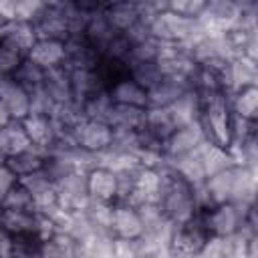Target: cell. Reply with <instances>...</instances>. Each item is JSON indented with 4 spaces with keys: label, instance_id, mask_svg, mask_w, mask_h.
<instances>
[{
    "label": "cell",
    "instance_id": "obj_17",
    "mask_svg": "<svg viewBox=\"0 0 258 258\" xmlns=\"http://www.w3.org/2000/svg\"><path fill=\"white\" fill-rule=\"evenodd\" d=\"M28 58L34 60L44 71L58 69L67 64V40L58 38H38L28 52Z\"/></svg>",
    "mask_w": 258,
    "mask_h": 258
},
{
    "label": "cell",
    "instance_id": "obj_5",
    "mask_svg": "<svg viewBox=\"0 0 258 258\" xmlns=\"http://www.w3.org/2000/svg\"><path fill=\"white\" fill-rule=\"evenodd\" d=\"M246 208L248 206H242L236 202H222V204H212V206L200 208V212H202V218L212 236L228 238L244 228Z\"/></svg>",
    "mask_w": 258,
    "mask_h": 258
},
{
    "label": "cell",
    "instance_id": "obj_49",
    "mask_svg": "<svg viewBox=\"0 0 258 258\" xmlns=\"http://www.w3.org/2000/svg\"><path fill=\"white\" fill-rule=\"evenodd\" d=\"M254 60H258V26L254 28V32H252V40H250V44H248V50H246Z\"/></svg>",
    "mask_w": 258,
    "mask_h": 258
},
{
    "label": "cell",
    "instance_id": "obj_11",
    "mask_svg": "<svg viewBox=\"0 0 258 258\" xmlns=\"http://www.w3.org/2000/svg\"><path fill=\"white\" fill-rule=\"evenodd\" d=\"M145 234V222L141 210L131 202H115L111 218V236L123 240H141Z\"/></svg>",
    "mask_w": 258,
    "mask_h": 258
},
{
    "label": "cell",
    "instance_id": "obj_50",
    "mask_svg": "<svg viewBox=\"0 0 258 258\" xmlns=\"http://www.w3.org/2000/svg\"><path fill=\"white\" fill-rule=\"evenodd\" d=\"M254 10H256V18H258V0H254Z\"/></svg>",
    "mask_w": 258,
    "mask_h": 258
},
{
    "label": "cell",
    "instance_id": "obj_20",
    "mask_svg": "<svg viewBox=\"0 0 258 258\" xmlns=\"http://www.w3.org/2000/svg\"><path fill=\"white\" fill-rule=\"evenodd\" d=\"M109 95L115 105H135V107H149V95L143 85H139L131 75L119 77L115 83L109 85Z\"/></svg>",
    "mask_w": 258,
    "mask_h": 258
},
{
    "label": "cell",
    "instance_id": "obj_18",
    "mask_svg": "<svg viewBox=\"0 0 258 258\" xmlns=\"http://www.w3.org/2000/svg\"><path fill=\"white\" fill-rule=\"evenodd\" d=\"M36 226H38V212L36 210H0V230H6L12 236H24V238L40 240Z\"/></svg>",
    "mask_w": 258,
    "mask_h": 258
},
{
    "label": "cell",
    "instance_id": "obj_38",
    "mask_svg": "<svg viewBox=\"0 0 258 258\" xmlns=\"http://www.w3.org/2000/svg\"><path fill=\"white\" fill-rule=\"evenodd\" d=\"M0 210H34V198L28 187L18 181L8 191L0 194Z\"/></svg>",
    "mask_w": 258,
    "mask_h": 258
},
{
    "label": "cell",
    "instance_id": "obj_31",
    "mask_svg": "<svg viewBox=\"0 0 258 258\" xmlns=\"http://www.w3.org/2000/svg\"><path fill=\"white\" fill-rule=\"evenodd\" d=\"M44 151L42 149H36V147H30L22 153H16V155H10V157H4L2 161L18 175V177H24V175H30L38 169L44 167Z\"/></svg>",
    "mask_w": 258,
    "mask_h": 258
},
{
    "label": "cell",
    "instance_id": "obj_48",
    "mask_svg": "<svg viewBox=\"0 0 258 258\" xmlns=\"http://www.w3.org/2000/svg\"><path fill=\"white\" fill-rule=\"evenodd\" d=\"M246 258H258V232H250V236H248Z\"/></svg>",
    "mask_w": 258,
    "mask_h": 258
},
{
    "label": "cell",
    "instance_id": "obj_2",
    "mask_svg": "<svg viewBox=\"0 0 258 258\" xmlns=\"http://www.w3.org/2000/svg\"><path fill=\"white\" fill-rule=\"evenodd\" d=\"M200 127L204 131L206 141L232 149L234 145V111L230 105V95H216L208 99H200Z\"/></svg>",
    "mask_w": 258,
    "mask_h": 258
},
{
    "label": "cell",
    "instance_id": "obj_47",
    "mask_svg": "<svg viewBox=\"0 0 258 258\" xmlns=\"http://www.w3.org/2000/svg\"><path fill=\"white\" fill-rule=\"evenodd\" d=\"M16 4H18V0H0V18H2V22L14 20Z\"/></svg>",
    "mask_w": 258,
    "mask_h": 258
},
{
    "label": "cell",
    "instance_id": "obj_3",
    "mask_svg": "<svg viewBox=\"0 0 258 258\" xmlns=\"http://www.w3.org/2000/svg\"><path fill=\"white\" fill-rule=\"evenodd\" d=\"M151 36L159 42H177V44H191L194 38L200 34V24L198 18L173 12V10H163L155 14V18L149 22Z\"/></svg>",
    "mask_w": 258,
    "mask_h": 258
},
{
    "label": "cell",
    "instance_id": "obj_6",
    "mask_svg": "<svg viewBox=\"0 0 258 258\" xmlns=\"http://www.w3.org/2000/svg\"><path fill=\"white\" fill-rule=\"evenodd\" d=\"M32 113V93L12 77L0 79V123L24 121Z\"/></svg>",
    "mask_w": 258,
    "mask_h": 258
},
{
    "label": "cell",
    "instance_id": "obj_25",
    "mask_svg": "<svg viewBox=\"0 0 258 258\" xmlns=\"http://www.w3.org/2000/svg\"><path fill=\"white\" fill-rule=\"evenodd\" d=\"M81 34H83V36L87 38V42H91V44L99 50V54H101V50L109 44V40L117 34V30L111 26V22L107 20L105 10H103V12H95V14H89V16H87V22H85V28H83Z\"/></svg>",
    "mask_w": 258,
    "mask_h": 258
},
{
    "label": "cell",
    "instance_id": "obj_19",
    "mask_svg": "<svg viewBox=\"0 0 258 258\" xmlns=\"http://www.w3.org/2000/svg\"><path fill=\"white\" fill-rule=\"evenodd\" d=\"M36 40H38V34L30 22H20V20L0 22V44L12 46L28 56Z\"/></svg>",
    "mask_w": 258,
    "mask_h": 258
},
{
    "label": "cell",
    "instance_id": "obj_40",
    "mask_svg": "<svg viewBox=\"0 0 258 258\" xmlns=\"http://www.w3.org/2000/svg\"><path fill=\"white\" fill-rule=\"evenodd\" d=\"M232 153L236 157V161L240 163H246V165H252L258 169V121L254 123L252 131L232 147Z\"/></svg>",
    "mask_w": 258,
    "mask_h": 258
},
{
    "label": "cell",
    "instance_id": "obj_26",
    "mask_svg": "<svg viewBox=\"0 0 258 258\" xmlns=\"http://www.w3.org/2000/svg\"><path fill=\"white\" fill-rule=\"evenodd\" d=\"M230 105H232L234 115L248 119V121H258V83L232 91Z\"/></svg>",
    "mask_w": 258,
    "mask_h": 258
},
{
    "label": "cell",
    "instance_id": "obj_41",
    "mask_svg": "<svg viewBox=\"0 0 258 258\" xmlns=\"http://www.w3.org/2000/svg\"><path fill=\"white\" fill-rule=\"evenodd\" d=\"M163 2L167 10H173V12L191 16V18H200L208 10V4H210V0H163Z\"/></svg>",
    "mask_w": 258,
    "mask_h": 258
},
{
    "label": "cell",
    "instance_id": "obj_46",
    "mask_svg": "<svg viewBox=\"0 0 258 258\" xmlns=\"http://www.w3.org/2000/svg\"><path fill=\"white\" fill-rule=\"evenodd\" d=\"M20 181V177L2 161L0 163V194H4V191H8L14 183H18Z\"/></svg>",
    "mask_w": 258,
    "mask_h": 258
},
{
    "label": "cell",
    "instance_id": "obj_8",
    "mask_svg": "<svg viewBox=\"0 0 258 258\" xmlns=\"http://www.w3.org/2000/svg\"><path fill=\"white\" fill-rule=\"evenodd\" d=\"M157 62H159L163 77L181 79V81H187L191 85V77H194V71L198 64H196L187 44L161 42L159 52H157Z\"/></svg>",
    "mask_w": 258,
    "mask_h": 258
},
{
    "label": "cell",
    "instance_id": "obj_1",
    "mask_svg": "<svg viewBox=\"0 0 258 258\" xmlns=\"http://www.w3.org/2000/svg\"><path fill=\"white\" fill-rule=\"evenodd\" d=\"M159 169L163 175V187H161V196H159L161 212L173 226H179V224L191 220L200 212L198 185H194L185 177H181L167 161Z\"/></svg>",
    "mask_w": 258,
    "mask_h": 258
},
{
    "label": "cell",
    "instance_id": "obj_27",
    "mask_svg": "<svg viewBox=\"0 0 258 258\" xmlns=\"http://www.w3.org/2000/svg\"><path fill=\"white\" fill-rule=\"evenodd\" d=\"M175 127L177 125H175L169 109H163V107H147L145 123H143V127L139 131H145L151 137H155L159 141H165Z\"/></svg>",
    "mask_w": 258,
    "mask_h": 258
},
{
    "label": "cell",
    "instance_id": "obj_7",
    "mask_svg": "<svg viewBox=\"0 0 258 258\" xmlns=\"http://www.w3.org/2000/svg\"><path fill=\"white\" fill-rule=\"evenodd\" d=\"M113 137H115V129L113 125H109L107 121H99V119H89L85 117L77 129L73 131L71 139L73 143L83 149L89 155L99 157L101 153L109 151L113 145Z\"/></svg>",
    "mask_w": 258,
    "mask_h": 258
},
{
    "label": "cell",
    "instance_id": "obj_32",
    "mask_svg": "<svg viewBox=\"0 0 258 258\" xmlns=\"http://www.w3.org/2000/svg\"><path fill=\"white\" fill-rule=\"evenodd\" d=\"M147 107H135V105H115L109 123L113 129H131L139 131L145 123Z\"/></svg>",
    "mask_w": 258,
    "mask_h": 258
},
{
    "label": "cell",
    "instance_id": "obj_33",
    "mask_svg": "<svg viewBox=\"0 0 258 258\" xmlns=\"http://www.w3.org/2000/svg\"><path fill=\"white\" fill-rule=\"evenodd\" d=\"M200 157H202V163L206 167V173L212 175L232 163H236V157L232 153V149H226V147H220V145H214L210 141H204L202 147H200Z\"/></svg>",
    "mask_w": 258,
    "mask_h": 258
},
{
    "label": "cell",
    "instance_id": "obj_24",
    "mask_svg": "<svg viewBox=\"0 0 258 258\" xmlns=\"http://www.w3.org/2000/svg\"><path fill=\"white\" fill-rule=\"evenodd\" d=\"M187 89H191V85L187 81L173 79V77H163L157 85H153L147 91V95H149V107L169 109Z\"/></svg>",
    "mask_w": 258,
    "mask_h": 258
},
{
    "label": "cell",
    "instance_id": "obj_39",
    "mask_svg": "<svg viewBox=\"0 0 258 258\" xmlns=\"http://www.w3.org/2000/svg\"><path fill=\"white\" fill-rule=\"evenodd\" d=\"M44 75H46V71L26 56V58L22 60V64L14 71L12 79L18 81L22 87H26V89L32 93V91H36V89L42 87V83H44Z\"/></svg>",
    "mask_w": 258,
    "mask_h": 258
},
{
    "label": "cell",
    "instance_id": "obj_35",
    "mask_svg": "<svg viewBox=\"0 0 258 258\" xmlns=\"http://www.w3.org/2000/svg\"><path fill=\"white\" fill-rule=\"evenodd\" d=\"M113 99L109 95L107 89L103 91H97L93 95H89L83 103H81V109H83V115L89 117V119H99V121H107L111 119V113H113ZM111 125V123H109Z\"/></svg>",
    "mask_w": 258,
    "mask_h": 258
},
{
    "label": "cell",
    "instance_id": "obj_43",
    "mask_svg": "<svg viewBox=\"0 0 258 258\" xmlns=\"http://www.w3.org/2000/svg\"><path fill=\"white\" fill-rule=\"evenodd\" d=\"M46 4H48V0H18L14 20L30 22V24H32V22L38 18V14L44 10Z\"/></svg>",
    "mask_w": 258,
    "mask_h": 258
},
{
    "label": "cell",
    "instance_id": "obj_36",
    "mask_svg": "<svg viewBox=\"0 0 258 258\" xmlns=\"http://www.w3.org/2000/svg\"><path fill=\"white\" fill-rule=\"evenodd\" d=\"M252 32H254V28L236 22V24L224 28L220 32V38H222L224 46L228 48L230 56H234V54H242V52L248 50V44L252 40Z\"/></svg>",
    "mask_w": 258,
    "mask_h": 258
},
{
    "label": "cell",
    "instance_id": "obj_16",
    "mask_svg": "<svg viewBox=\"0 0 258 258\" xmlns=\"http://www.w3.org/2000/svg\"><path fill=\"white\" fill-rule=\"evenodd\" d=\"M22 125H24V129H26V133H28L32 145H34L36 149H42L44 153H46L48 149H52L54 143L60 139L58 133H56V127H54V123H52V119H50L48 113H30V115L22 121Z\"/></svg>",
    "mask_w": 258,
    "mask_h": 258
},
{
    "label": "cell",
    "instance_id": "obj_28",
    "mask_svg": "<svg viewBox=\"0 0 258 258\" xmlns=\"http://www.w3.org/2000/svg\"><path fill=\"white\" fill-rule=\"evenodd\" d=\"M105 16L111 22V26L117 32H127L131 30L137 22H141V12L139 6L135 2H119V4H111L105 8Z\"/></svg>",
    "mask_w": 258,
    "mask_h": 258
},
{
    "label": "cell",
    "instance_id": "obj_14",
    "mask_svg": "<svg viewBox=\"0 0 258 258\" xmlns=\"http://www.w3.org/2000/svg\"><path fill=\"white\" fill-rule=\"evenodd\" d=\"M161 187H163L161 169H157V167H143V165H141L139 171H137L135 185H133V194H131L129 202L135 204V206L155 204V202H159Z\"/></svg>",
    "mask_w": 258,
    "mask_h": 258
},
{
    "label": "cell",
    "instance_id": "obj_12",
    "mask_svg": "<svg viewBox=\"0 0 258 258\" xmlns=\"http://www.w3.org/2000/svg\"><path fill=\"white\" fill-rule=\"evenodd\" d=\"M87 189L93 202L115 204L119 200V179L111 165L95 163L87 169Z\"/></svg>",
    "mask_w": 258,
    "mask_h": 258
},
{
    "label": "cell",
    "instance_id": "obj_45",
    "mask_svg": "<svg viewBox=\"0 0 258 258\" xmlns=\"http://www.w3.org/2000/svg\"><path fill=\"white\" fill-rule=\"evenodd\" d=\"M73 6L85 14H95V12H103L109 6V0H73Z\"/></svg>",
    "mask_w": 258,
    "mask_h": 258
},
{
    "label": "cell",
    "instance_id": "obj_10",
    "mask_svg": "<svg viewBox=\"0 0 258 258\" xmlns=\"http://www.w3.org/2000/svg\"><path fill=\"white\" fill-rule=\"evenodd\" d=\"M56 196H58V206L64 212H83L89 202V189H87V171L85 169H75L73 173L64 175L56 183Z\"/></svg>",
    "mask_w": 258,
    "mask_h": 258
},
{
    "label": "cell",
    "instance_id": "obj_34",
    "mask_svg": "<svg viewBox=\"0 0 258 258\" xmlns=\"http://www.w3.org/2000/svg\"><path fill=\"white\" fill-rule=\"evenodd\" d=\"M181 177H185L189 183H194V185H202L204 181H206V177H208V173H206V167H204V163H202V157H200V149L198 151H194V153H189V155H183V157H177V159H173V161H167Z\"/></svg>",
    "mask_w": 258,
    "mask_h": 258
},
{
    "label": "cell",
    "instance_id": "obj_15",
    "mask_svg": "<svg viewBox=\"0 0 258 258\" xmlns=\"http://www.w3.org/2000/svg\"><path fill=\"white\" fill-rule=\"evenodd\" d=\"M224 77H226L228 93H232L240 87L258 83V60H254L248 52L234 54L226 64Z\"/></svg>",
    "mask_w": 258,
    "mask_h": 258
},
{
    "label": "cell",
    "instance_id": "obj_30",
    "mask_svg": "<svg viewBox=\"0 0 258 258\" xmlns=\"http://www.w3.org/2000/svg\"><path fill=\"white\" fill-rule=\"evenodd\" d=\"M200 109H202V103H200V97L196 95L194 89H187L171 107V117L175 121V125H194L198 123L200 119Z\"/></svg>",
    "mask_w": 258,
    "mask_h": 258
},
{
    "label": "cell",
    "instance_id": "obj_21",
    "mask_svg": "<svg viewBox=\"0 0 258 258\" xmlns=\"http://www.w3.org/2000/svg\"><path fill=\"white\" fill-rule=\"evenodd\" d=\"M99 58V50L91 42H87L83 34H73L67 38V69H95Z\"/></svg>",
    "mask_w": 258,
    "mask_h": 258
},
{
    "label": "cell",
    "instance_id": "obj_37",
    "mask_svg": "<svg viewBox=\"0 0 258 258\" xmlns=\"http://www.w3.org/2000/svg\"><path fill=\"white\" fill-rule=\"evenodd\" d=\"M129 75L147 91L163 79V73L157 60H129Z\"/></svg>",
    "mask_w": 258,
    "mask_h": 258
},
{
    "label": "cell",
    "instance_id": "obj_23",
    "mask_svg": "<svg viewBox=\"0 0 258 258\" xmlns=\"http://www.w3.org/2000/svg\"><path fill=\"white\" fill-rule=\"evenodd\" d=\"M30 147H34V145H32L22 121L0 123V159L22 153Z\"/></svg>",
    "mask_w": 258,
    "mask_h": 258
},
{
    "label": "cell",
    "instance_id": "obj_29",
    "mask_svg": "<svg viewBox=\"0 0 258 258\" xmlns=\"http://www.w3.org/2000/svg\"><path fill=\"white\" fill-rule=\"evenodd\" d=\"M81 244L64 230H58L50 240L42 242V258H79Z\"/></svg>",
    "mask_w": 258,
    "mask_h": 258
},
{
    "label": "cell",
    "instance_id": "obj_4",
    "mask_svg": "<svg viewBox=\"0 0 258 258\" xmlns=\"http://www.w3.org/2000/svg\"><path fill=\"white\" fill-rule=\"evenodd\" d=\"M210 238L212 234L202 218V212H198L191 220L173 228L169 240V256H202Z\"/></svg>",
    "mask_w": 258,
    "mask_h": 258
},
{
    "label": "cell",
    "instance_id": "obj_44",
    "mask_svg": "<svg viewBox=\"0 0 258 258\" xmlns=\"http://www.w3.org/2000/svg\"><path fill=\"white\" fill-rule=\"evenodd\" d=\"M113 256H117V258H141V240L113 238Z\"/></svg>",
    "mask_w": 258,
    "mask_h": 258
},
{
    "label": "cell",
    "instance_id": "obj_22",
    "mask_svg": "<svg viewBox=\"0 0 258 258\" xmlns=\"http://www.w3.org/2000/svg\"><path fill=\"white\" fill-rule=\"evenodd\" d=\"M42 91L46 93V97L50 99L52 105L73 103L75 101V93H73V83H71L69 69L67 67H58V69L46 71L44 83H42Z\"/></svg>",
    "mask_w": 258,
    "mask_h": 258
},
{
    "label": "cell",
    "instance_id": "obj_42",
    "mask_svg": "<svg viewBox=\"0 0 258 258\" xmlns=\"http://www.w3.org/2000/svg\"><path fill=\"white\" fill-rule=\"evenodd\" d=\"M26 58V54H22L20 50L0 44V75L2 77H12L14 71L22 64V60Z\"/></svg>",
    "mask_w": 258,
    "mask_h": 258
},
{
    "label": "cell",
    "instance_id": "obj_9",
    "mask_svg": "<svg viewBox=\"0 0 258 258\" xmlns=\"http://www.w3.org/2000/svg\"><path fill=\"white\" fill-rule=\"evenodd\" d=\"M38 38H58L67 40L73 34V18H71V6H60L54 2H48L44 10L38 14V18L32 22Z\"/></svg>",
    "mask_w": 258,
    "mask_h": 258
},
{
    "label": "cell",
    "instance_id": "obj_13",
    "mask_svg": "<svg viewBox=\"0 0 258 258\" xmlns=\"http://www.w3.org/2000/svg\"><path fill=\"white\" fill-rule=\"evenodd\" d=\"M204 141H206V137H204V131H202L200 123L175 127L169 133V137L163 141L165 161H173L177 157H183V155H189V153L198 151Z\"/></svg>",
    "mask_w": 258,
    "mask_h": 258
}]
</instances>
